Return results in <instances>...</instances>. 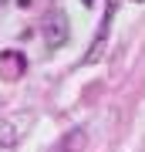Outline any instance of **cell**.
I'll list each match as a JSON object with an SVG mask.
<instances>
[{"label":"cell","mask_w":145,"mask_h":152,"mask_svg":"<svg viewBox=\"0 0 145 152\" xmlns=\"http://www.w3.org/2000/svg\"><path fill=\"white\" fill-rule=\"evenodd\" d=\"M85 145H88L85 129H71V132H64V139L58 142V152H85Z\"/></svg>","instance_id":"obj_4"},{"label":"cell","mask_w":145,"mask_h":152,"mask_svg":"<svg viewBox=\"0 0 145 152\" xmlns=\"http://www.w3.org/2000/svg\"><path fill=\"white\" fill-rule=\"evenodd\" d=\"M138 4H145V0H138Z\"/></svg>","instance_id":"obj_9"},{"label":"cell","mask_w":145,"mask_h":152,"mask_svg":"<svg viewBox=\"0 0 145 152\" xmlns=\"http://www.w3.org/2000/svg\"><path fill=\"white\" fill-rule=\"evenodd\" d=\"M14 142H17V129H14V122L0 118V149H10Z\"/></svg>","instance_id":"obj_5"},{"label":"cell","mask_w":145,"mask_h":152,"mask_svg":"<svg viewBox=\"0 0 145 152\" xmlns=\"http://www.w3.org/2000/svg\"><path fill=\"white\" fill-rule=\"evenodd\" d=\"M85 4H95V0H85Z\"/></svg>","instance_id":"obj_7"},{"label":"cell","mask_w":145,"mask_h":152,"mask_svg":"<svg viewBox=\"0 0 145 152\" xmlns=\"http://www.w3.org/2000/svg\"><path fill=\"white\" fill-rule=\"evenodd\" d=\"M41 34H44V44H47L51 51L64 48V44H68V37H71V24H68L64 10H51L47 17H44V24H41Z\"/></svg>","instance_id":"obj_1"},{"label":"cell","mask_w":145,"mask_h":152,"mask_svg":"<svg viewBox=\"0 0 145 152\" xmlns=\"http://www.w3.org/2000/svg\"><path fill=\"white\" fill-rule=\"evenodd\" d=\"M27 71V58L20 51H0V78L4 81H17Z\"/></svg>","instance_id":"obj_3"},{"label":"cell","mask_w":145,"mask_h":152,"mask_svg":"<svg viewBox=\"0 0 145 152\" xmlns=\"http://www.w3.org/2000/svg\"><path fill=\"white\" fill-rule=\"evenodd\" d=\"M115 7H118V0H111V4H108V10H105V20H101V27H98L95 41H91V51L85 54V61H88V64L101 58V51H105V44H108V31H111V17H115Z\"/></svg>","instance_id":"obj_2"},{"label":"cell","mask_w":145,"mask_h":152,"mask_svg":"<svg viewBox=\"0 0 145 152\" xmlns=\"http://www.w3.org/2000/svg\"><path fill=\"white\" fill-rule=\"evenodd\" d=\"M4 4H7V0H0V7H4Z\"/></svg>","instance_id":"obj_8"},{"label":"cell","mask_w":145,"mask_h":152,"mask_svg":"<svg viewBox=\"0 0 145 152\" xmlns=\"http://www.w3.org/2000/svg\"><path fill=\"white\" fill-rule=\"evenodd\" d=\"M17 4H20V7H24V4H31V0H17Z\"/></svg>","instance_id":"obj_6"}]
</instances>
